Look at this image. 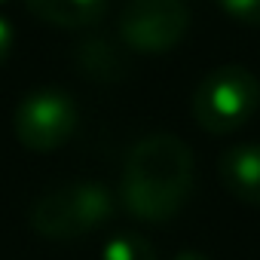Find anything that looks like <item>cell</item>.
Returning a JSON list of instances; mask_svg holds the SVG:
<instances>
[{
    "mask_svg": "<svg viewBox=\"0 0 260 260\" xmlns=\"http://www.w3.org/2000/svg\"><path fill=\"white\" fill-rule=\"evenodd\" d=\"M193 193V153L190 147L169 132H156L141 138L125 159L119 199L128 214L166 223L172 220Z\"/></svg>",
    "mask_w": 260,
    "mask_h": 260,
    "instance_id": "cell-1",
    "label": "cell"
},
{
    "mask_svg": "<svg viewBox=\"0 0 260 260\" xmlns=\"http://www.w3.org/2000/svg\"><path fill=\"white\" fill-rule=\"evenodd\" d=\"M193 119L202 132L230 135L248 125L260 110V83L242 64H223L202 77L190 101Z\"/></svg>",
    "mask_w": 260,
    "mask_h": 260,
    "instance_id": "cell-3",
    "label": "cell"
},
{
    "mask_svg": "<svg viewBox=\"0 0 260 260\" xmlns=\"http://www.w3.org/2000/svg\"><path fill=\"white\" fill-rule=\"evenodd\" d=\"M80 110L74 98L61 89H34L28 92L16 113H13V132L25 150L52 153L71 141L77 132Z\"/></svg>",
    "mask_w": 260,
    "mask_h": 260,
    "instance_id": "cell-4",
    "label": "cell"
},
{
    "mask_svg": "<svg viewBox=\"0 0 260 260\" xmlns=\"http://www.w3.org/2000/svg\"><path fill=\"white\" fill-rule=\"evenodd\" d=\"M31 16L52 28H89L107 13V0H25Z\"/></svg>",
    "mask_w": 260,
    "mask_h": 260,
    "instance_id": "cell-7",
    "label": "cell"
},
{
    "mask_svg": "<svg viewBox=\"0 0 260 260\" xmlns=\"http://www.w3.org/2000/svg\"><path fill=\"white\" fill-rule=\"evenodd\" d=\"M175 260H211L208 254H202V251H181Z\"/></svg>",
    "mask_w": 260,
    "mask_h": 260,
    "instance_id": "cell-12",
    "label": "cell"
},
{
    "mask_svg": "<svg viewBox=\"0 0 260 260\" xmlns=\"http://www.w3.org/2000/svg\"><path fill=\"white\" fill-rule=\"evenodd\" d=\"M116 211L113 193L98 181H77L43 193L31 208V226L43 239L71 242L104 226Z\"/></svg>",
    "mask_w": 260,
    "mask_h": 260,
    "instance_id": "cell-2",
    "label": "cell"
},
{
    "mask_svg": "<svg viewBox=\"0 0 260 260\" xmlns=\"http://www.w3.org/2000/svg\"><path fill=\"white\" fill-rule=\"evenodd\" d=\"M13 46H16V34H13L10 22L0 16V64H4V61L13 55Z\"/></svg>",
    "mask_w": 260,
    "mask_h": 260,
    "instance_id": "cell-11",
    "label": "cell"
},
{
    "mask_svg": "<svg viewBox=\"0 0 260 260\" xmlns=\"http://www.w3.org/2000/svg\"><path fill=\"white\" fill-rule=\"evenodd\" d=\"M220 10L245 28H260V0H220Z\"/></svg>",
    "mask_w": 260,
    "mask_h": 260,
    "instance_id": "cell-10",
    "label": "cell"
},
{
    "mask_svg": "<svg viewBox=\"0 0 260 260\" xmlns=\"http://www.w3.org/2000/svg\"><path fill=\"white\" fill-rule=\"evenodd\" d=\"M217 175L239 202L260 205V144L226 147L217 159Z\"/></svg>",
    "mask_w": 260,
    "mask_h": 260,
    "instance_id": "cell-6",
    "label": "cell"
},
{
    "mask_svg": "<svg viewBox=\"0 0 260 260\" xmlns=\"http://www.w3.org/2000/svg\"><path fill=\"white\" fill-rule=\"evenodd\" d=\"M77 68H80L83 77L98 80V83H113V80H119L128 71L122 52L116 46L104 43V40H86V43H80V49H77Z\"/></svg>",
    "mask_w": 260,
    "mask_h": 260,
    "instance_id": "cell-8",
    "label": "cell"
},
{
    "mask_svg": "<svg viewBox=\"0 0 260 260\" xmlns=\"http://www.w3.org/2000/svg\"><path fill=\"white\" fill-rule=\"evenodd\" d=\"M190 31V10L181 0H128L119 13V37L141 55L172 52Z\"/></svg>",
    "mask_w": 260,
    "mask_h": 260,
    "instance_id": "cell-5",
    "label": "cell"
},
{
    "mask_svg": "<svg viewBox=\"0 0 260 260\" xmlns=\"http://www.w3.org/2000/svg\"><path fill=\"white\" fill-rule=\"evenodd\" d=\"M0 4H7V0H0Z\"/></svg>",
    "mask_w": 260,
    "mask_h": 260,
    "instance_id": "cell-13",
    "label": "cell"
},
{
    "mask_svg": "<svg viewBox=\"0 0 260 260\" xmlns=\"http://www.w3.org/2000/svg\"><path fill=\"white\" fill-rule=\"evenodd\" d=\"M101 260H156V251L138 233H119V236L107 239Z\"/></svg>",
    "mask_w": 260,
    "mask_h": 260,
    "instance_id": "cell-9",
    "label": "cell"
}]
</instances>
